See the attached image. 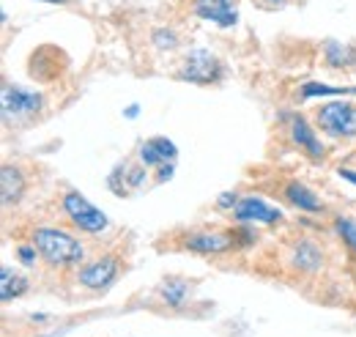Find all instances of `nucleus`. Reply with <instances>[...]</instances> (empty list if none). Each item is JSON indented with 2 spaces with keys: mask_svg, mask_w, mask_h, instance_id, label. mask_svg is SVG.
Listing matches in <instances>:
<instances>
[{
  "mask_svg": "<svg viewBox=\"0 0 356 337\" xmlns=\"http://www.w3.org/2000/svg\"><path fill=\"white\" fill-rule=\"evenodd\" d=\"M33 244L52 266H72L83 260V244L74 236L55 230V228H39L33 233Z\"/></svg>",
  "mask_w": 356,
  "mask_h": 337,
  "instance_id": "f257e3e1",
  "label": "nucleus"
},
{
  "mask_svg": "<svg viewBox=\"0 0 356 337\" xmlns=\"http://www.w3.org/2000/svg\"><path fill=\"white\" fill-rule=\"evenodd\" d=\"M318 127L332 137H356V107L348 102H329L318 110Z\"/></svg>",
  "mask_w": 356,
  "mask_h": 337,
  "instance_id": "f03ea898",
  "label": "nucleus"
},
{
  "mask_svg": "<svg viewBox=\"0 0 356 337\" xmlns=\"http://www.w3.org/2000/svg\"><path fill=\"white\" fill-rule=\"evenodd\" d=\"M222 75V66L220 61L206 52V49H192L186 58H184V66H181V80H189V83L197 85H209L217 83Z\"/></svg>",
  "mask_w": 356,
  "mask_h": 337,
  "instance_id": "7ed1b4c3",
  "label": "nucleus"
},
{
  "mask_svg": "<svg viewBox=\"0 0 356 337\" xmlns=\"http://www.w3.org/2000/svg\"><path fill=\"white\" fill-rule=\"evenodd\" d=\"M63 209H66V214L72 217V222H74L77 228H83V230H88V233H99V230L107 228V214L99 211L93 203H88L80 192H69V195L63 198Z\"/></svg>",
  "mask_w": 356,
  "mask_h": 337,
  "instance_id": "20e7f679",
  "label": "nucleus"
},
{
  "mask_svg": "<svg viewBox=\"0 0 356 337\" xmlns=\"http://www.w3.org/2000/svg\"><path fill=\"white\" fill-rule=\"evenodd\" d=\"M42 107V96L22 88H3V116L6 118H28L36 116Z\"/></svg>",
  "mask_w": 356,
  "mask_h": 337,
  "instance_id": "39448f33",
  "label": "nucleus"
},
{
  "mask_svg": "<svg viewBox=\"0 0 356 337\" xmlns=\"http://www.w3.org/2000/svg\"><path fill=\"white\" fill-rule=\"evenodd\" d=\"M236 219L238 222H266V225H274V222H280L282 219V211L274 209V206H268L266 201H261V198H244V201H238L236 203Z\"/></svg>",
  "mask_w": 356,
  "mask_h": 337,
  "instance_id": "423d86ee",
  "label": "nucleus"
},
{
  "mask_svg": "<svg viewBox=\"0 0 356 337\" xmlns=\"http://www.w3.org/2000/svg\"><path fill=\"white\" fill-rule=\"evenodd\" d=\"M115 274H118V258L104 255L80 272V283L88 288H107L115 280Z\"/></svg>",
  "mask_w": 356,
  "mask_h": 337,
  "instance_id": "0eeeda50",
  "label": "nucleus"
},
{
  "mask_svg": "<svg viewBox=\"0 0 356 337\" xmlns=\"http://www.w3.org/2000/svg\"><path fill=\"white\" fill-rule=\"evenodd\" d=\"M195 14L209 19V22H217L222 28L236 25V8L230 0H195Z\"/></svg>",
  "mask_w": 356,
  "mask_h": 337,
  "instance_id": "6e6552de",
  "label": "nucleus"
},
{
  "mask_svg": "<svg viewBox=\"0 0 356 337\" xmlns=\"http://www.w3.org/2000/svg\"><path fill=\"white\" fill-rule=\"evenodd\" d=\"M176 154H178V148L168 137H154V140L143 143V148H140L143 165H165V162H173Z\"/></svg>",
  "mask_w": 356,
  "mask_h": 337,
  "instance_id": "1a4fd4ad",
  "label": "nucleus"
},
{
  "mask_svg": "<svg viewBox=\"0 0 356 337\" xmlns=\"http://www.w3.org/2000/svg\"><path fill=\"white\" fill-rule=\"evenodd\" d=\"M233 244V233H192L186 247L195 253H222Z\"/></svg>",
  "mask_w": 356,
  "mask_h": 337,
  "instance_id": "9d476101",
  "label": "nucleus"
},
{
  "mask_svg": "<svg viewBox=\"0 0 356 337\" xmlns=\"http://www.w3.org/2000/svg\"><path fill=\"white\" fill-rule=\"evenodd\" d=\"M291 134H293V143H296V146H302V148L310 154L312 159H321V157H323V146L318 143L315 132L307 127V121H305V118H293Z\"/></svg>",
  "mask_w": 356,
  "mask_h": 337,
  "instance_id": "9b49d317",
  "label": "nucleus"
},
{
  "mask_svg": "<svg viewBox=\"0 0 356 337\" xmlns=\"http://www.w3.org/2000/svg\"><path fill=\"white\" fill-rule=\"evenodd\" d=\"M321 263H323V255H321V250L312 242H299L296 244V250H293V266L296 269L315 272V269H321Z\"/></svg>",
  "mask_w": 356,
  "mask_h": 337,
  "instance_id": "f8f14e48",
  "label": "nucleus"
},
{
  "mask_svg": "<svg viewBox=\"0 0 356 337\" xmlns=\"http://www.w3.org/2000/svg\"><path fill=\"white\" fill-rule=\"evenodd\" d=\"M0 184H3V203H17L25 192V178L17 168H3Z\"/></svg>",
  "mask_w": 356,
  "mask_h": 337,
  "instance_id": "ddd939ff",
  "label": "nucleus"
},
{
  "mask_svg": "<svg viewBox=\"0 0 356 337\" xmlns=\"http://www.w3.org/2000/svg\"><path fill=\"white\" fill-rule=\"evenodd\" d=\"M285 195H288V198H291V203H293V206H299V209L321 211V201L312 195L305 184H299V181H291V184H288V189H285Z\"/></svg>",
  "mask_w": 356,
  "mask_h": 337,
  "instance_id": "4468645a",
  "label": "nucleus"
},
{
  "mask_svg": "<svg viewBox=\"0 0 356 337\" xmlns=\"http://www.w3.org/2000/svg\"><path fill=\"white\" fill-rule=\"evenodd\" d=\"M0 296H3V301H11L14 296H22L25 294V288H28V283H25V277H19V274H14L11 269H3V274H0Z\"/></svg>",
  "mask_w": 356,
  "mask_h": 337,
  "instance_id": "2eb2a0df",
  "label": "nucleus"
},
{
  "mask_svg": "<svg viewBox=\"0 0 356 337\" xmlns=\"http://www.w3.org/2000/svg\"><path fill=\"white\" fill-rule=\"evenodd\" d=\"M189 294V285L186 283H181V280H173V283H168L165 288H162V296H165V301L168 304H173V307H181L184 304V299Z\"/></svg>",
  "mask_w": 356,
  "mask_h": 337,
  "instance_id": "dca6fc26",
  "label": "nucleus"
},
{
  "mask_svg": "<svg viewBox=\"0 0 356 337\" xmlns=\"http://www.w3.org/2000/svg\"><path fill=\"white\" fill-rule=\"evenodd\" d=\"M337 230L343 233V239H346V242H348V244L356 250V222H354V219L340 217V219H337Z\"/></svg>",
  "mask_w": 356,
  "mask_h": 337,
  "instance_id": "f3484780",
  "label": "nucleus"
},
{
  "mask_svg": "<svg viewBox=\"0 0 356 337\" xmlns=\"http://www.w3.org/2000/svg\"><path fill=\"white\" fill-rule=\"evenodd\" d=\"M154 42L159 49H173L176 47V33H170V31H156L154 33Z\"/></svg>",
  "mask_w": 356,
  "mask_h": 337,
  "instance_id": "a211bd4d",
  "label": "nucleus"
},
{
  "mask_svg": "<svg viewBox=\"0 0 356 337\" xmlns=\"http://www.w3.org/2000/svg\"><path fill=\"white\" fill-rule=\"evenodd\" d=\"M19 260H22L25 266H33V263H36V253H33L31 247H19Z\"/></svg>",
  "mask_w": 356,
  "mask_h": 337,
  "instance_id": "6ab92c4d",
  "label": "nucleus"
},
{
  "mask_svg": "<svg viewBox=\"0 0 356 337\" xmlns=\"http://www.w3.org/2000/svg\"><path fill=\"white\" fill-rule=\"evenodd\" d=\"M170 175H173V165H162L159 168V181H168Z\"/></svg>",
  "mask_w": 356,
  "mask_h": 337,
  "instance_id": "aec40b11",
  "label": "nucleus"
},
{
  "mask_svg": "<svg viewBox=\"0 0 356 337\" xmlns=\"http://www.w3.org/2000/svg\"><path fill=\"white\" fill-rule=\"evenodd\" d=\"M340 175H343V178H346V181H351V184H356V170L340 168Z\"/></svg>",
  "mask_w": 356,
  "mask_h": 337,
  "instance_id": "412c9836",
  "label": "nucleus"
},
{
  "mask_svg": "<svg viewBox=\"0 0 356 337\" xmlns=\"http://www.w3.org/2000/svg\"><path fill=\"white\" fill-rule=\"evenodd\" d=\"M220 206H225V209H227V206H233V209H236V195H222Z\"/></svg>",
  "mask_w": 356,
  "mask_h": 337,
  "instance_id": "4be33fe9",
  "label": "nucleus"
},
{
  "mask_svg": "<svg viewBox=\"0 0 356 337\" xmlns=\"http://www.w3.org/2000/svg\"><path fill=\"white\" fill-rule=\"evenodd\" d=\"M127 116H129V118H134V116H137V104H132V107H127Z\"/></svg>",
  "mask_w": 356,
  "mask_h": 337,
  "instance_id": "5701e85b",
  "label": "nucleus"
},
{
  "mask_svg": "<svg viewBox=\"0 0 356 337\" xmlns=\"http://www.w3.org/2000/svg\"><path fill=\"white\" fill-rule=\"evenodd\" d=\"M44 3H66V0H44Z\"/></svg>",
  "mask_w": 356,
  "mask_h": 337,
  "instance_id": "b1692460",
  "label": "nucleus"
},
{
  "mask_svg": "<svg viewBox=\"0 0 356 337\" xmlns=\"http://www.w3.org/2000/svg\"><path fill=\"white\" fill-rule=\"evenodd\" d=\"M274 3H280V0H274Z\"/></svg>",
  "mask_w": 356,
  "mask_h": 337,
  "instance_id": "393cba45",
  "label": "nucleus"
}]
</instances>
